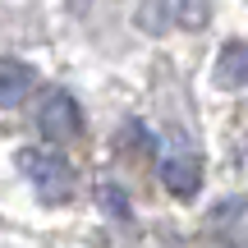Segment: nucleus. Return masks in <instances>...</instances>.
<instances>
[{"instance_id": "obj_5", "label": "nucleus", "mask_w": 248, "mask_h": 248, "mask_svg": "<svg viewBox=\"0 0 248 248\" xmlns=\"http://www.w3.org/2000/svg\"><path fill=\"white\" fill-rule=\"evenodd\" d=\"M37 92V69L18 55H0V110H18Z\"/></svg>"}, {"instance_id": "obj_6", "label": "nucleus", "mask_w": 248, "mask_h": 248, "mask_svg": "<svg viewBox=\"0 0 248 248\" xmlns=\"http://www.w3.org/2000/svg\"><path fill=\"white\" fill-rule=\"evenodd\" d=\"M216 83L221 88H248V46L234 42L221 51V60H216Z\"/></svg>"}, {"instance_id": "obj_7", "label": "nucleus", "mask_w": 248, "mask_h": 248, "mask_svg": "<svg viewBox=\"0 0 248 248\" xmlns=\"http://www.w3.org/2000/svg\"><path fill=\"white\" fill-rule=\"evenodd\" d=\"M97 202L106 207V216H124V221H129V198L120 193V184H97Z\"/></svg>"}, {"instance_id": "obj_3", "label": "nucleus", "mask_w": 248, "mask_h": 248, "mask_svg": "<svg viewBox=\"0 0 248 248\" xmlns=\"http://www.w3.org/2000/svg\"><path fill=\"white\" fill-rule=\"evenodd\" d=\"M170 23L202 28L207 23V5L202 0H142V9H138V28L142 32H166Z\"/></svg>"}, {"instance_id": "obj_4", "label": "nucleus", "mask_w": 248, "mask_h": 248, "mask_svg": "<svg viewBox=\"0 0 248 248\" xmlns=\"http://www.w3.org/2000/svg\"><path fill=\"white\" fill-rule=\"evenodd\" d=\"M156 175L175 198H193L198 184H202V166H198L193 147H166L161 161H156Z\"/></svg>"}, {"instance_id": "obj_2", "label": "nucleus", "mask_w": 248, "mask_h": 248, "mask_svg": "<svg viewBox=\"0 0 248 248\" xmlns=\"http://www.w3.org/2000/svg\"><path fill=\"white\" fill-rule=\"evenodd\" d=\"M32 124L46 142H74L83 133V106L69 88H46L32 106Z\"/></svg>"}, {"instance_id": "obj_1", "label": "nucleus", "mask_w": 248, "mask_h": 248, "mask_svg": "<svg viewBox=\"0 0 248 248\" xmlns=\"http://www.w3.org/2000/svg\"><path fill=\"white\" fill-rule=\"evenodd\" d=\"M14 166H18V175L32 184V193L42 198V202H51V207L69 202L74 188H78L74 166H69V161H64L55 147H18Z\"/></svg>"}]
</instances>
